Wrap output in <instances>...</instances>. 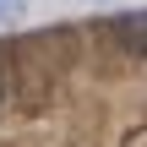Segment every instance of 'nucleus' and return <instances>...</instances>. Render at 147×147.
<instances>
[{"label":"nucleus","mask_w":147,"mask_h":147,"mask_svg":"<svg viewBox=\"0 0 147 147\" xmlns=\"http://www.w3.org/2000/svg\"><path fill=\"white\" fill-rule=\"evenodd\" d=\"M0 98H5V82H0Z\"/></svg>","instance_id":"nucleus-2"},{"label":"nucleus","mask_w":147,"mask_h":147,"mask_svg":"<svg viewBox=\"0 0 147 147\" xmlns=\"http://www.w3.org/2000/svg\"><path fill=\"white\" fill-rule=\"evenodd\" d=\"M22 5H27V0H0V27H11V22L22 16Z\"/></svg>","instance_id":"nucleus-1"}]
</instances>
